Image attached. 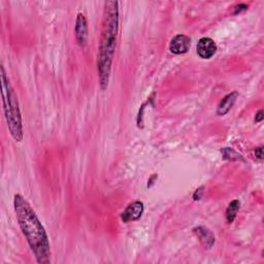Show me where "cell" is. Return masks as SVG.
I'll list each match as a JSON object with an SVG mask.
<instances>
[{"label":"cell","instance_id":"obj_1","mask_svg":"<svg viewBox=\"0 0 264 264\" xmlns=\"http://www.w3.org/2000/svg\"><path fill=\"white\" fill-rule=\"evenodd\" d=\"M14 209L19 226L36 262L40 264H50L51 248L49 237L33 207L21 194H16L14 198Z\"/></svg>","mask_w":264,"mask_h":264},{"label":"cell","instance_id":"obj_2","mask_svg":"<svg viewBox=\"0 0 264 264\" xmlns=\"http://www.w3.org/2000/svg\"><path fill=\"white\" fill-rule=\"evenodd\" d=\"M119 31V4L105 2L102 19V29L97 53V70L101 90L108 87L111 64L114 60L117 36Z\"/></svg>","mask_w":264,"mask_h":264},{"label":"cell","instance_id":"obj_3","mask_svg":"<svg viewBox=\"0 0 264 264\" xmlns=\"http://www.w3.org/2000/svg\"><path fill=\"white\" fill-rule=\"evenodd\" d=\"M2 86H3V98H4V109L8 127L13 139L16 142L23 141V121L19 105L18 96L14 91L8 78L6 69L2 65Z\"/></svg>","mask_w":264,"mask_h":264},{"label":"cell","instance_id":"obj_4","mask_svg":"<svg viewBox=\"0 0 264 264\" xmlns=\"http://www.w3.org/2000/svg\"><path fill=\"white\" fill-rule=\"evenodd\" d=\"M196 52L201 59H211L217 52V45L211 37H202L197 43Z\"/></svg>","mask_w":264,"mask_h":264},{"label":"cell","instance_id":"obj_5","mask_svg":"<svg viewBox=\"0 0 264 264\" xmlns=\"http://www.w3.org/2000/svg\"><path fill=\"white\" fill-rule=\"evenodd\" d=\"M75 39L78 41V44L81 48H85L88 41V23L86 20V17L79 13L77 16V20H75Z\"/></svg>","mask_w":264,"mask_h":264},{"label":"cell","instance_id":"obj_6","mask_svg":"<svg viewBox=\"0 0 264 264\" xmlns=\"http://www.w3.org/2000/svg\"><path fill=\"white\" fill-rule=\"evenodd\" d=\"M144 210H145L144 202H142L140 200L134 201V202H131L126 207L125 211L121 214V219L125 223L137 221L142 217Z\"/></svg>","mask_w":264,"mask_h":264},{"label":"cell","instance_id":"obj_7","mask_svg":"<svg viewBox=\"0 0 264 264\" xmlns=\"http://www.w3.org/2000/svg\"><path fill=\"white\" fill-rule=\"evenodd\" d=\"M191 46V39L185 34H178L169 44V51L176 55H182L189 51Z\"/></svg>","mask_w":264,"mask_h":264},{"label":"cell","instance_id":"obj_8","mask_svg":"<svg viewBox=\"0 0 264 264\" xmlns=\"http://www.w3.org/2000/svg\"><path fill=\"white\" fill-rule=\"evenodd\" d=\"M193 231L205 249H211L213 247L216 238L210 229L203 227V226H198V227L193 229Z\"/></svg>","mask_w":264,"mask_h":264},{"label":"cell","instance_id":"obj_9","mask_svg":"<svg viewBox=\"0 0 264 264\" xmlns=\"http://www.w3.org/2000/svg\"><path fill=\"white\" fill-rule=\"evenodd\" d=\"M238 97V93L236 91H233L229 94H227L225 97L222 98L220 101L218 108H217V115L218 116H225L226 114H228L232 106L234 105L236 99Z\"/></svg>","mask_w":264,"mask_h":264},{"label":"cell","instance_id":"obj_10","mask_svg":"<svg viewBox=\"0 0 264 264\" xmlns=\"http://www.w3.org/2000/svg\"><path fill=\"white\" fill-rule=\"evenodd\" d=\"M239 207H240V202L239 200H232L228 207L227 210H226V213H225V217H226V221H227L228 224H232L233 221L235 220L236 218V215H237V212L239 211Z\"/></svg>","mask_w":264,"mask_h":264},{"label":"cell","instance_id":"obj_11","mask_svg":"<svg viewBox=\"0 0 264 264\" xmlns=\"http://www.w3.org/2000/svg\"><path fill=\"white\" fill-rule=\"evenodd\" d=\"M221 152L223 155V159H225V160H230V161L243 160L242 156L240 154H238L236 151H234L232 148H224V149H222Z\"/></svg>","mask_w":264,"mask_h":264},{"label":"cell","instance_id":"obj_12","mask_svg":"<svg viewBox=\"0 0 264 264\" xmlns=\"http://www.w3.org/2000/svg\"><path fill=\"white\" fill-rule=\"evenodd\" d=\"M203 189H204V187L201 186V187H199L198 189L194 192V194H193V199H194V200H200V199H201V197H202V195H203V192H204Z\"/></svg>","mask_w":264,"mask_h":264},{"label":"cell","instance_id":"obj_13","mask_svg":"<svg viewBox=\"0 0 264 264\" xmlns=\"http://www.w3.org/2000/svg\"><path fill=\"white\" fill-rule=\"evenodd\" d=\"M255 156L259 161H262L263 159V146H260L255 149Z\"/></svg>","mask_w":264,"mask_h":264},{"label":"cell","instance_id":"obj_14","mask_svg":"<svg viewBox=\"0 0 264 264\" xmlns=\"http://www.w3.org/2000/svg\"><path fill=\"white\" fill-rule=\"evenodd\" d=\"M248 6L247 5H244V4H241V5H238L234 8V15H237L243 11H247L248 10Z\"/></svg>","mask_w":264,"mask_h":264},{"label":"cell","instance_id":"obj_15","mask_svg":"<svg viewBox=\"0 0 264 264\" xmlns=\"http://www.w3.org/2000/svg\"><path fill=\"white\" fill-rule=\"evenodd\" d=\"M262 120H263V110L260 109V110H258V112L256 114L255 122H256V123H259V122H261Z\"/></svg>","mask_w":264,"mask_h":264}]
</instances>
